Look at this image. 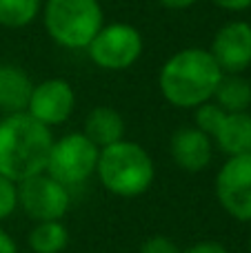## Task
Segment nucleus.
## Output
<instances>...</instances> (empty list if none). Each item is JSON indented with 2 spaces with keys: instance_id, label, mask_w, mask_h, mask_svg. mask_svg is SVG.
I'll return each mask as SVG.
<instances>
[{
  "instance_id": "15",
  "label": "nucleus",
  "mask_w": 251,
  "mask_h": 253,
  "mask_svg": "<svg viewBox=\"0 0 251 253\" xmlns=\"http://www.w3.org/2000/svg\"><path fill=\"white\" fill-rule=\"evenodd\" d=\"M227 114L249 111L251 107V83L243 74H225L218 83V89L211 98Z\"/></svg>"
},
{
  "instance_id": "10",
  "label": "nucleus",
  "mask_w": 251,
  "mask_h": 253,
  "mask_svg": "<svg viewBox=\"0 0 251 253\" xmlns=\"http://www.w3.org/2000/svg\"><path fill=\"white\" fill-rule=\"evenodd\" d=\"M222 74H243L251 67V22L229 20L216 31L209 47Z\"/></svg>"
},
{
  "instance_id": "18",
  "label": "nucleus",
  "mask_w": 251,
  "mask_h": 253,
  "mask_svg": "<svg viewBox=\"0 0 251 253\" xmlns=\"http://www.w3.org/2000/svg\"><path fill=\"white\" fill-rule=\"evenodd\" d=\"M191 111H194V126H198L200 131H205V133L211 135V138L216 135V131L220 129L222 120H225V116H227V111L213 100L203 102V105H198Z\"/></svg>"
},
{
  "instance_id": "1",
  "label": "nucleus",
  "mask_w": 251,
  "mask_h": 253,
  "mask_svg": "<svg viewBox=\"0 0 251 253\" xmlns=\"http://www.w3.org/2000/svg\"><path fill=\"white\" fill-rule=\"evenodd\" d=\"M222 76L225 74L209 49L187 47L165 60L158 74V87L171 107L196 109L213 98Z\"/></svg>"
},
{
  "instance_id": "6",
  "label": "nucleus",
  "mask_w": 251,
  "mask_h": 253,
  "mask_svg": "<svg viewBox=\"0 0 251 253\" xmlns=\"http://www.w3.org/2000/svg\"><path fill=\"white\" fill-rule=\"evenodd\" d=\"M84 51L98 69L125 71L140 60L145 51V38L129 22H109L100 27Z\"/></svg>"
},
{
  "instance_id": "16",
  "label": "nucleus",
  "mask_w": 251,
  "mask_h": 253,
  "mask_svg": "<svg viewBox=\"0 0 251 253\" xmlns=\"http://www.w3.org/2000/svg\"><path fill=\"white\" fill-rule=\"evenodd\" d=\"M27 242L34 253H62L69 247V231L60 220H44L31 227Z\"/></svg>"
},
{
  "instance_id": "23",
  "label": "nucleus",
  "mask_w": 251,
  "mask_h": 253,
  "mask_svg": "<svg viewBox=\"0 0 251 253\" xmlns=\"http://www.w3.org/2000/svg\"><path fill=\"white\" fill-rule=\"evenodd\" d=\"M0 253H18V242L2 227H0Z\"/></svg>"
},
{
  "instance_id": "13",
  "label": "nucleus",
  "mask_w": 251,
  "mask_h": 253,
  "mask_svg": "<svg viewBox=\"0 0 251 253\" xmlns=\"http://www.w3.org/2000/svg\"><path fill=\"white\" fill-rule=\"evenodd\" d=\"M125 131H127V125H125L123 114L109 105L93 107L83 125V133L100 149L123 140Z\"/></svg>"
},
{
  "instance_id": "7",
  "label": "nucleus",
  "mask_w": 251,
  "mask_h": 253,
  "mask_svg": "<svg viewBox=\"0 0 251 253\" xmlns=\"http://www.w3.org/2000/svg\"><path fill=\"white\" fill-rule=\"evenodd\" d=\"M71 189L42 171L18 182V209H22L34 222L62 220L71 209Z\"/></svg>"
},
{
  "instance_id": "19",
  "label": "nucleus",
  "mask_w": 251,
  "mask_h": 253,
  "mask_svg": "<svg viewBox=\"0 0 251 253\" xmlns=\"http://www.w3.org/2000/svg\"><path fill=\"white\" fill-rule=\"evenodd\" d=\"M18 209V184L0 173V222L11 218Z\"/></svg>"
},
{
  "instance_id": "3",
  "label": "nucleus",
  "mask_w": 251,
  "mask_h": 253,
  "mask_svg": "<svg viewBox=\"0 0 251 253\" xmlns=\"http://www.w3.org/2000/svg\"><path fill=\"white\" fill-rule=\"evenodd\" d=\"M96 178L102 189L118 198H138L151 189L156 180V165L142 144L133 140H118L100 149Z\"/></svg>"
},
{
  "instance_id": "5",
  "label": "nucleus",
  "mask_w": 251,
  "mask_h": 253,
  "mask_svg": "<svg viewBox=\"0 0 251 253\" xmlns=\"http://www.w3.org/2000/svg\"><path fill=\"white\" fill-rule=\"evenodd\" d=\"M100 147L91 142L83 131H71L60 138H53L47 160V173L65 187H83L96 175Z\"/></svg>"
},
{
  "instance_id": "22",
  "label": "nucleus",
  "mask_w": 251,
  "mask_h": 253,
  "mask_svg": "<svg viewBox=\"0 0 251 253\" xmlns=\"http://www.w3.org/2000/svg\"><path fill=\"white\" fill-rule=\"evenodd\" d=\"M216 7H220L222 11H231V13H240L251 9V0H211Z\"/></svg>"
},
{
  "instance_id": "17",
  "label": "nucleus",
  "mask_w": 251,
  "mask_h": 253,
  "mask_svg": "<svg viewBox=\"0 0 251 253\" xmlns=\"http://www.w3.org/2000/svg\"><path fill=\"white\" fill-rule=\"evenodd\" d=\"M42 0H0V27L22 29L40 16Z\"/></svg>"
},
{
  "instance_id": "9",
  "label": "nucleus",
  "mask_w": 251,
  "mask_h": 253,
  "mask_svg": "<svg viewBox=\"0 0 251 253\" xmlns=\"http://www.w3.org/2000/svg\"><path fill=\"white\" fill-rule=\"evenodd\" d=\"M76 109V91L65 78H47L34 84L27 105V114L44 126L65 125Z\"/></svg>"
},
{
  "instance_id": "4",
  "label": "nucleus",
  "mask_w": 251,
  "mask_h": 253,
  "mask_svg": "<svg viewBox=\"0 0 251 253\" xmlns=\"http://www.w3.org/2000/svg\"><path fill=\"white\" fill-rule=\"evenodd\" d=\"M42 25L47 36L62 49H87L105 25L98 0H42Z\"/></svg>"
},
{
  "instance_id": "2",
  "label": "nucleus",
  "mask_w": 251,
  "mask_h": 253,
  "mask_svg": "<svg viewBox=\"0 0 251 253\" xmlns=\"http://www.w3.org/2000/svg\"><path fill=\"white\" fill-rule=\"evenodd\" d=\"M53 131L27 111L9 114L0 120V173L13 182L47 169Z\"/></svg>"
},
{
  "instance_id": "20",
  "label": "nucleus",
  "mask_w": 251,
  "mask_h": 253,
  "mask_svg": "<svg viewBox=\"0 0 251 253\" xmlns=\"http://www.w3.org/2000/svg\"><path fill=\"white\" fill-rule=\"evenodd\" d=\"M140 253H182L180 247L167 236H151L142 242Z\"/></svg>"
},
{
  "instance_id": "25",
  "label": "nucleus",
  "mask_w": 251,
  "mask_h": 253,
  "mask_svg": "<svg viewBox=\"0 0 251 253\" xmlns=\"http://www.w3.org/2000/svg\"><path fill=\"white\" fill-rule=\"evenodd\" d=\"M249 251H251V240H249Z\"/></svg>"
},
{
  "instance_id": "12",
  "label": "nucleus",
  "mask_w": 251,
  "mask_h": 253,
  "mask_svg": "<svg viewBox=\"0 0 251 253\" xmlns=\"http://www.w3.org/2000/svg\"><path fill=\"white\" fill-rule=\"evenodd\" d=\"M34 80L22 67L0 62V114H22L27 111Z\"/></svg>"
},
{
  "instance_id": "11",
  "label": "nucleus",
  "mask_w": 251,
  "mask_h": 253,
  "mask_svg": "<svg viewBox=\"0 0 251 253\" xmlns=\"http://www.w3.org/2000/svg\"><path fill=\"white\" fill-rule=\"evenodd\" d=\"M213 151H216L213 138L194 125L176 129L169 140V153H171L173 165L187 173H200L207 167H211Z\"/></svg>"
},
{
  "instance_id": "14",
  "label": "nucleus",
  "mask_w": 251,
  "mask_h": 253,
  "mask_svg": "<svg viewBox=\"0 0 251 253\" xmlns=\"http://www.w3.org/2000/svg\"><path fill=\"white\" fill-rule=\"evenodd\" d=\"M213 144L227 158L251 153V114L249 111L227 114L220 129L213 135Z\"/></svg>"
},
{
  "instance_id": "21",
  "label": "nucleus",
  "mask_w": 251,
  "mask_h": 253,
  "mask_svg": "<svg viewBox=\"0 0 251 253\" xmlns=\"http://www.w3.org/2000/svg\"><path fill=\"white\" fill-rule=\"evenodd\" d=\"M182 253H229L225 245L220 242H213V240H203V242H196L191 245L189 249H185Z\"/></svg>"
},
{
  "instance_id": "24",
  "label": "nucleus",
  "mask_w": 251,
  "mask_h": 253,
  "mask_svg": "<svg viewBox=\"0 0 251 253\" xmlns=\"http://www.w3.org/2000/svg\"><path fill=\"white\" fill-rule=\"evenodd\" d=\"M156 2L165 9H171V11H182V9L194 7L198 0H156Z\"/></svg>"
},
{
  "instance_id": "8",
  "label": "nucleus",
  "mask_w": 251,
  "mask_h": 253,
  "mask_svg": "<svg viewBox=\"0 0 251 253\" xmlns=\"http://www.w3.org/2000/svg\"><path fill=\"white\" fill-rule=\"evenodd\" d=\"M216 198L234 220L251 222V153L225 160L216 173Z\"/></svg>"
}]
</instances>
